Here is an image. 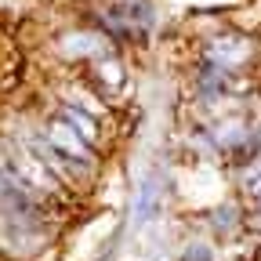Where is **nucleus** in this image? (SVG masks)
<instances>
[{
    "label": "nucleus",
    "instance_id": "obj_1",
    "mask_svg": "<svg viewBox=\"0 0 261 261\" xmlns=\"http://www.w3.org/2000/svg\"><path fill=\"white\" fill-rule=\"evenodd\" d=\"M44 152L47 163L69 171V174H87L91 171V142L80 135V130L69 120H51L44 130V145H37Z\"/></svg>",
    "mask_w": 261,
    "mask_h": 261
},
{
    "label": "nucleus",
    "instance_id": "obj_2",
    "mask_svg": "<svg viewBox=\"0 0 261 261\" xmlns=\"http://www.w3.org/2000/svg\"><path fill=\"white\" fill-rule=\"evenodd\" d=\"M62 116L69 120V123H73V127L80 130V135H84V138H87V142L94 145V138H98V127H94V120H91L87 113H80V109H65Z\"/></svg>",
    "mask_w": 261,
    "mask_h": 261
},
{
    "label": "nucleus",
    "instance_id": "obj_3",
    "mask_svg": "<svg viewBox=\"0 0 261 261\" xmlns=\"http://www.w3.org/2000/svg\"><path fill=\"white\" fill-rule=\"evenodd\" d=\"M243 55H247V44H240L236 37H228L225 44L214 47V58H221V65H232V62H240Z\"/></svg>",
    "mask_w": 261,
    "mask_h": 261
}]
</instances>
